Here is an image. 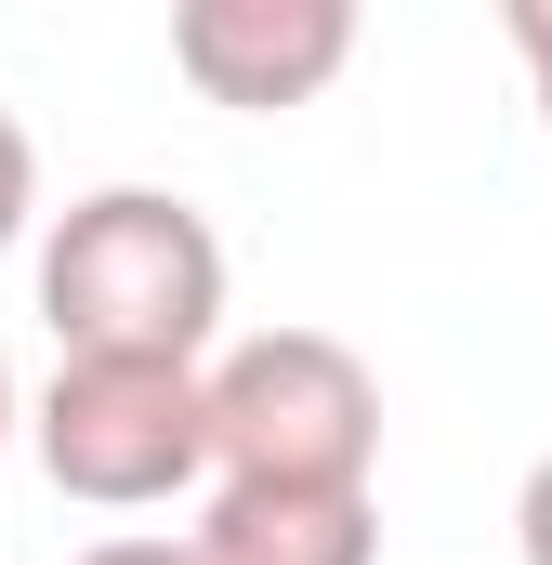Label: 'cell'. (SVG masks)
Instances as JSON below:
<instances>
[{"label":"cell","instance_id":"obj_1","mask_svg":"<svg viewBox=\"0 0 552 565\" xmlns=\"http://www.w3.org/2000/svg\"><path fill=\"white\" fill-rule=\"evenodd\" d=\"M40 316L66 355H158L198 369L224 329V237L171 184H93L40 237Z\"/></svg>","mask_w":552,"mask_h":565},{"label":"cell","instance_id":"obj_2","mask_svg":"<svg viewBox=\"0 0 552 565\" xmlns=\"http://www.w3.org/2000/svg\"><path fill=\"white\" fill-rule=\"evenodd\" d=\"M382 382L329 329H251L211 369V487H369Z\"/></svg>","mask_w":552,"mask_h":565},{"label":"cell","instance_id":"obj_3","mask_svg":"<svg viewBox=\"0 0 552 565\" xmlns=\"http://www.w3.org/2000/svg\"><path fill=\"white\" fill-rule=\"evenodd\" d=\"M26 447L66 500L145 513L184 500L211 473V369H158V355H66L26 408Z\"/></svg>","mask_w":552,"mask_h":565},{"label":"cell","instance_id":"obj_4","mask_svg":"<svg viewBox=\"0 0 552 565\" xmlns=\"http://www.w3.org/2000/svg\"><path fill=\"white\" fill-rule=\"evenodd\" d=\"M171 66L198 79V106L289 119L355 66V0H184L171 13Z\"/></svg>","mask_w":552,"mask_h":565},{"label":"cell","instance_id":"obj_5","mask_svg":"<svg viewBox=\"0 0 552 565\" xmlns=\"http://www.w3.org/2000/svg\"><path fill=\"white\" fill-rule=\"evenodd\" d=\"M184 540H198V565H369L382 500L369 487H211V513Z\"/></svg>","mask_w":552,"mask_h":565},{"label":"cell","instance_id":"obj_6","mask_svg":"<svg viewBox=\"0 0 552 565\" xmlns=\"http://www.w3.org/2000/svg\"><path fill=\"white\" fill-rule=\"evenodd\" d=\"M26 211H40V145H26V119L0 106V250L26 237Z\"/></svg>","mask_w":552,"mask_h":565},{"label":"cell","instance_id":"obj_7","mask_svg":"<svg viewBox=\"0 0 552 565\" xmlns=\"http://www.w3.org/2000/svg\"><path fill=\"white\" fill-rule=\"evenodd\" d=\"M500 26H513V53H527V93H540V132H552V0H513Z\"/></svg>","mask_w":552,"mask_h":565},{"label":"cell","instance_id":"obj_8","mask_svg":"<svg viewBox=\"0 0 552 565\" xmlns=\"http://www.w3.org/2000/svg\"><path fill=\"white\" fill-rule=\"evenodd\" d=\"M513 553H527V565H552V447L527 460V487H513Z\"/></svg>","mask_w":552,"mask_h":565},{"label":"cell","instance_id":"obj_9","mask_svg":"<svg viewBox=\"0 0 552 565\" xmlns=\"http://www.w3.org/2000/svg\"><path fill=\"white\" fill-rule=\"evenodd\" d=\"M66 565H198V540H93V553H66Z\"/></svg>","mask_w":552,"mask_h":565},{"label":"cell","instance_id":"obj_10","mask_svg":"<svg viewBox=\"0 0 552 565\" xmlns=\"http://www.w3.org/2000/svg\"><path fill=\"white\" fill-rule=\"evenodd\" d=\"M13 422H26V408H13V355H0V447H13Z\"/></svg>","mask_w":552,"mask_h":565}]
</instances>
